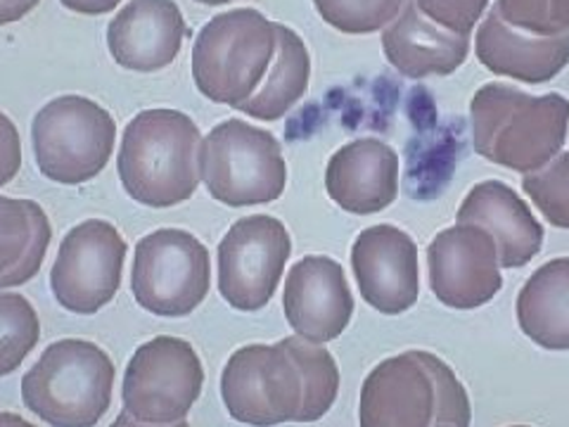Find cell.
Masks as SVG:
<instances>
[{"label": "cell", "mask_w": 569, "mask_h": 427, "mask_svg": "<svg viewBox=\"0 0 569 427\" xmlns=\"http://www.w3.org/2000/svg\"><path fill=\"white\" fill-rule=\"evenodd\" d=\"M389 64L408 79L449 77L468 60L470 36H458L435 24L420 12L416 0H406L395 22L382 33Z\"/></svg>", "instance_id": "19"}, {"label": "cell", "mask_w": 569, "mask_h": 427, "mask_svg": "<svg viewBox=\"0 0 569 427\" xmlns=\"http://www.w3.org/2000/svg\"><path fill=\"white\" fill-rule=\"evenodd\" d=\"M316 12L345 33H372L397 20L406 0H313Z\"/></svg>", "instance_id": "25"}, {"label": "cell", "mask_w": 569, "mask_h": 427, "mask_svg": "<svg viewBox=\"0 0 569 427\" xmlns=\"http://www.w3.org/2000/svg\"><path fill=\"white\" fill-rule=\"evenodd\" d=\"M292 255L282 221L254 214L228 228L219 245V292L238 311L269 307Z\"/></svg>", "instance_id": "10"}, {"label": "cell", "mask_w": 569, "mask_h": 427, "mask_svg": "<svg viewBox=\"0 0 569 427\" xmlns=\"http://www.w3.org/2000/svg\"><path fill=\"white\" fill-rule=\"evenodd\" d=\"M522 188L550 226L569 230V152H560L539 171L525 173Z\"/></svg>", "instance_id": "26"}, {"label": "cell", "mask_w": 569, "mask_h": 427, "mask_svg": "<svg viewBox=\"0 0 569 427\" xmlns=\"http://www.w3.org/2000/svg\"><path fill=\"white\" fill-rule=\"evenodd\" d=\"M501 20L531 36H560L550 20V0H496Z\"/></svg>", "instance_id": "31"}, {"label": "cell", "mask_w": 569, "mask_h": 427, "mask_svg": "<svg viewBox=\"0 0 569 427\" xmlns=\"http://www.w3.org/2000/svg\"><path fill=\"white\" fill-rule=\"evenodd\" d=\"M202 6H226V3H236V0H198Z\"/></svg>", "instance_id": "38"}, {"label": "cell", "mask_w": 569, "mask_h": 427, "mask_svg": "<svg viewBox=\"0 0 569 427\" xmlns=\"http://www.w3.org/2000/svg\"><path fill=\"white\" fill-rule=\"evenodd\" d=\"M458 224L487 230L498 247L501 269H522L541 252L543 226L503 181L477 183L458 209Z\"/></svg>", "instance_id": "18"}, {"label": "cell", "mask_w": 569, "mask_h": 427, "mask_svg": "<svg viewBox=\"0 0 569 427\" xmlns=\"http://www.w3.org/2000/svg\"><path fill=\"white\" fill-rule=\"evenodd\" d=\"M330 200L349 214H378L399 195V155L380 138H359L337 150L326 169Z\"/></svg>", "instance_id": "17"}, {"label": "cell", "mask_w": 569, "mask_h": 427, "mask_svg": "<svg viewBox=\"0 0 569 427\" xmlns=\"http://www.w3.org/2000/svg\"><path fill=\"white\" fill-rule=\"evenodd\" d=\"M202 133L178 110L136 115L121 138L117 171L121 186L140 205L169 209L190 200L200 186Z\"/></svg>", "instance_id": "2"}, {"label": "cell", "mask_w": 569, "mask_h": 427, "mask_svg": "<svg viewBox=\"0 0 569 427\" xmlns=\"http://www.w3.org/2000/svg\"><path fill=\"white\" fill-rule=\"evenodd\" d=\"M472 148L487 162L533 173L560 155L569 100L560 93L527 96L506 83H487L470 102Z\"/></svg>", "instance_id": "1"}, {"label": "cell", "mask_w": 569, "mask_h": 427, "mask_svg": "<svg viewBox=\"0 0 569 427\" xmlns=\"http://www.w3.org/2000/svg\"><path fill=\"white\" fill-rule=\"evenodd\" d=\"M477 58L498 77L525 83L556 79L569 62V33L531 36L508 27L496 8L479 24Z\"/></svg>", "instance_id": "20"}, {"label": "cell", "mask_w": 569, "mask_h": 427, "mask_svg": "<svg viewBox=\"0 0 569 427\" xmlns=\"http://www.w3.org/2000/svg\"><path fill=\"white\" fill-rule=\"evenodd\" d=\"M209 249L181 228H159L133 252L131 290L140 309L164 318L190 316L209 295Z\"/></svg>", "instance_id": "7"}, {"label": "cell", "mask_w": 569, "mask_h": 427, "mask_svg": "<svg viewBox=\"0 0 569 427\" xmlns=\"http://www.w3.org/2000/svg\"><path fill=\"white\" fill-rule=\"evenodd\" d=\"M31 240L29 200L0 195V274L10 271L22 259Z\"/></svg>", "instance_id": "28"}, {"label": "cell", "mask_w": 569, "mask_h": 427, "mask_svg": "<svg viewBox=\"0 0 569 427\" xmlns=\"http://www.w3.org/2000/svg\"><path fill=\"white\" fill-rule=\"evenodd\" d=\"M186 39V20L173 0H131L107 27L112 60L131 71H159L169 67Z\"/></svg>", "instance_id": "16"}, {"label": "cell", "mask_w": 569, "mask_h": 427, "mask_svg": "<svg viewBox=\"0 0 569 427\" xmlns=\"http://www.w3.org/2000/svg\"><path fill=\"white\" fill-rule=\"evenodd\" d=\"M117 140L112 115L96 100L62 96L43 105L31 123L36 167L62 186L93 181L110 165Z\"/></svg>", "instance_id": "6"}, {"label": "cell", "mask_w": 569, "mask_h": 427, "mask_svg": "<svg viewBox=\"0 0 569 427\" xmlns=\"http://www.w3.org/2000/svg\"><path fill=\"white\" fill-rule=\"evenodd\" d=\"M276 58V22L238 8L209 20L192 46V81L217 105L240 107L252 98Z\"/></svg>", "instance_id": "4"}, {"label": "cell", "mask_w": 569, "mask_h": 427, "mask_svg": "<svg viewBox=\"0 0 569 427\" xmlns=\"http://www.w3.org/2000/svg\"><path fill=\"white\" fill-rule=\"evenodd\" d=\"M198 162L207 192L228 207L276 202L288 186L278 138L242 119L213 127L200 142Z\"/></svg>", "instance_id": "5"}, {"label": "cell", "mask_w": 569, "mask_h": 427, "mask_svg": "<svg viewBox=\"0 0 569 427\" xmlns=\"http://www.w3.org/2000/svg\"><path fill=\"white\" fill-rule=\"evenodd\" d=\"M418 359L430 370L437 389V425H451V427H470L472 423V408L468 391L462 383L456 378V373L449 368L447 361L430 351L416 349ZM435 425V427H437Z\"/></svg>", "instance_id": "27"}, {"label": "cell", "mask_w": 569, "mask_h": 427, "mask_svg": "<svg viewBox=\"0 0 569 427\" xmlns=\"http://www.w3.org/2000/svg\"><path fill=\"white\" fill-rule=\"evenodd\" d=\"M114 364L88 340L46 347L22 378V401L50 427H96L110 411Z\"/></svg>", "instance_id": "3"}, {"label": "cell", "mask_w": 569, "mask_h": 427, "mask_svg": "<svg viewBox=\"0 0 569 427\" xmlns=\"http://www.w3.org/2000/svg\"><path fill=\"white\" fill-rule=\"evenodd\" d=\"M127 252V240L110 221H81L60 242L50 271L52 297L71 314H98L121 288Z\"/></svg>", "instance_id": "9"}, {"label": "cell", "mask_w": 569, "mask_h": 427, "mask_svg": "<svg viewBox=\"0 0 569 427\" xmlns=\"http://www.w3.org/2000/svg\"><path fill=\"white\" fill-rule=\"evenodd\" d=\"M437 427H451V425H437Z\"/></svg>", "instance_id": "40"}, {"label": "cell", "mask_w": 569, "mask_h": 427, "mask_svg": "<svg viewBox=\"0 0 569 427\" xmlns=\"http://www.w3.org/2000/svg\"><path fill=\"white\" fill-rule=\"evenodd\" d=\"M204 370L198 351L188 340L171 335L152 337L140 345L123 373V408L150 425H173L186 420L200 399Z\"/></svg>", "instance_id": "8"}, {"label": "cell", "mask_w": 569, "mask_h": 427, "mask_svg": "<svg viewBox=\"0 0 569 427\" xmlns=\"http://www.w3.org/2000/svg\"><path fill=\"white\" fill-rule=\"evenodd\" d=\"M351 269L366 305L385 316H399L420 297L418 247L406 230L380 224L353 240Z\"/></svg>", "instance_id": "13"}, {"label": "cell", "mask_w": 569, "mask_h": 427, "mask_svg": "<svg viewBox=\"0 0 569 427\" xmlns=\"http://www.w3.org/2000/svg\"><path fill=\"white\" fill-rule=\"evenodd\" d=\"M550 20L556 33H569V0H550Z\"/></svg>", "instance_id": "35"}, {"label": "cell", "mask_w": 569, "mask_h": 427, "mask_svg": "<svg viewBox=\"0 0 569 427\" xmlns=\"http://www.w3.org/2000/svg\"><path fill=\"white\" fill-rule=\"evenodd\" d=\"M416 6L435 24L458 36H470L482 20L489 0H416Z\"/></svg>", "instance_id": "30"}, {"label": "cell", "mask_w": 569, "mask_h": 427, "mask_svg": "<svg viewBox=\"0 0 569 427\" xmlns=\"http://www.w3.org/2000/svg\"><path fill=\"white\" fill-rule=\"evenodd\" d=\"M290 354L299 370L301 380V406L295 423H316L323 418L340 391V368L335 364V356L323 347L292 335L278 342Z\"/></svg>", "instance_id": "23"}, {"label": "cell", "mask_w": 569, "mask_h": 427, "mask_svg": "<svg viewBox=\"0 0 569 427\" xmlns=\"http://www.w3.org/2000/svg\"><path fill=\"white\" fill-rule=\"evenodd\" d=\"M311 79L309 48L301 36L284 24H276V58L259 91L238 110L252 119L278 121L307 96Z\"/></svg>", "instance_id": "22"}, {"label": "cell", "mask_w": 569, "mask_h": 427, "mask_svg": "<svg viewBox=\"0 0 569 427\" xmlns=\"http://www.w3.org/2000/svg\"><path fill=\"white\" fill-rule=\"evenodd\" d=\"M60 3L71 12L104 14V12H112L121 3V0H60Z\"/></svg>", "instance_id": "34"}, {"label": "cell", "mask_w": 569, "mask_h": 427, "mask_svg": "<svg viewBox=\"0 0 569 427\" xmlns=\"http://www.w3.org/2000/svg\"><path fill=\"white\" fill-rule=\"evenodd\" d=\"M282 311L305 340L316 345L337 340L353 316V295L342 266L330 257L299 259L284 278Z\"/></svg>", "instance_id": "14"}, {"label": "cell", "mask_w": 569, "mask_h": 427, "mask_svg": "<svg viewBox=\"0 0 569 427\" xmlns=\"http://www.w3.org/2000/svg\"><path fill=\"white\" fill-rule=\"evenodd\" d=\"M518 324L531 342L569 351V257L533 271L518 295Z\"/></svg>", "instance_id": "21"}, {"label": "cell", "mask_w": 569, "mask_h": 427, "mask_svg": "<svg viewBox=\"0 0 569 427\" xmlns=\"http://www.w3.org/2000/svg\"><path fill=\"white\" fill-rule=\"evenodd\" d=\"M430 288L443 307L470 311L501 292L503 276L498 247L485 228L456 224L427 247Z\"/></svg>", "instance_id": "12"}, {"label": "cell", "mask_w": 569, "mask_h": 427, "mask_svg": "<svg viewBox=\"0 0 569 427\" xmlns=\"http://www.w3.org/2000/svg\"><path fill=\"white\" fill-rule=\"evenodd\" d=\"M110 427H190V425H188L186 420L173 423V425H150V423H140V420H136L129 411H123V414L117 416V420H114Z\"/></svg>", "instance_id": "36"}, {"label": "cell", "mask_w": 569, "mask_h": 427, "mask_svg": "<svg viewBox=\"0 0 569 427\" xmlns=\"http://www.w3.org/2000/svg\"><path fill=\"white\" fill-rule=\"evenodd\" d=\"M221 397L230 418L242 425L276 427L297 420L299 370L280 345H247L221 373Z\"/></svg>", "instance_id": "11"}, {"label": "cell", "mask_w": 569, "mask_h": 427, "mask_svg": "<svg viewBox=\"0 0 569 427\" xmlns=\"http://www.w3.org/2000/svg\"><path fill=\"white\" fill-rule=\"evenodd\" d=\"M0 427H36V425L24 420L22 416H17V414L0 411Z\"/></svg>", "instance_id": "37"}, {"label": "cell", "mask_w": 569, "mask_h": 427, "mask_svg": "<svg viewBox=\"0 0 569 427\" xmlns=\"http://www.w3.org/2000/svg\"><path fill=\"white\" fill-rule=\"evenodd\" d=\"M22 169L20 131L8 115L0 112V188L12 183Z\"/></svg>", "instance_id": "32"}, {"label": "cell", "mask_w": 569, "mask_h": 427, "mask_svg": "<svg viewBox=\"0 0 569 427\" xmlns=\"http://www.w3.org/2000/svg\"><path fill=\"white\" fill-rule=\"evenodd\" d=\"M510 427H527V425H510Z\"/></svg>", "instance_id": "39"}, {"label": "cell", "mask_w": 569, "mask_h": 427, "mask_svg": "<svg viewBox=\"0 0 569 427\" xmlns=\"http://www.w3.org/2000/svg\"><path fill=\"white\" fill-rule=\"evenodd\" d=\"M29 211H31V240L27 252L22 255V259L17 261L10 271L0 274V290H10V288H20V285L29 282L36 274L41 271V266L46 261L48 247L52 240V228H50V219L48 214L43 211V207H39L36 202L29 200Z\"/></svg>", "instance_id": "29"}, {"label": "cell", "mask_w": 569, "mask_h": 427, "mask_svg": "<svg viewBox=\"0 0 569 427\" xmlns=\"http://www.w3.org/2000/svg\"><path fill=\"white\" fill-rule=\"evenodd\" d=\"M41 340V320L20 292L0 290V378L24 364Z\"/></svg>", "instance_id": "24"}, {"label": "cell", "mask_w": 569, "mask_h": 427, "mask_svg": "<svg viewBox=\"0 0 569 427\" xmlns=\"http://www.w3.org/2000/svg\"><path fill=\"white\" fill-rule=\"evenodd\" d=\"M41 0H0V27L20 22Z\"/></svg>", "instance_id": "33"}, {"label": "cell", "mask_w": 569, "mask_h": 427, "mask_svg": "<svg viewBox=\"0 0 569 427\" xmlns=\"http://www.w3.org/2000/svg\"><path fill=\"white\" fill-rule=\"evenodd\" d=\"M361 427H435L437 389L416 349L389 356L368 373L359 399Z\"/></svg>", "instance_id": "15"}]
</instances>
